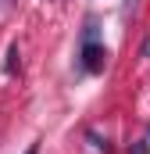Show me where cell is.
Returning a JSON list of instances; mask_svg holds the SVG:
<instances>
[{
	"label": "cell",
	"instance_id": "3",
	"mask_svg": "<svg viewBox=\"0 0 150 154\" xmlns=\"http://www.w3.org/2000/svg\"><path fill=\"white\" fill-rule=\"evenodd\" d=\"M136 4H140V0H125V14H132V11H136Z\"/></svg>",
	"mask_w": 150,
	"mask_h": 154
},
{
	"label": "cell",
	"instance_id": "6",
	"mask_svg": "<svg viewBox=\"0 0 150 154\" xmlns=\"http://www.w3.org/2000/svg\"><path fill=\"white\" fill-rule=\"evenodd\" d=\"M4 4H7V7H11V4H14V0H4Z\"/></svg>",
	"mask_w": 150,
	"mask_h": 154
},
{
	"label": "cell",
	"instance_id": "1",
	"mask_svg": "<svg viewBox=\"0 0 150 154\" xmlns=\"http://www.w3.org/2000/svg\"><path fill=\"white\" fill-rule=\"evenodd\" d=\"M104 65H107V50L97 39H82V68L97 75V72H104Z\"/></svg>",
	"mask_w": 150,
	"mask_h": 154
},
{
	"label": "cell",
	"instance_id": "4",
	"mask_svg": "<svg viewBox=\"0 0 150 154\" xmlns=\"http://www.w3.org/2000/svg\"><path fill=\"white\" fill-rule=\"evenodd\" d=\"M143 57H150V39H147V43H143Z\"/></svg>",
	"mask_w": 150,
	"mask_h": 154
},
{
	"label": "cell",
	"instance_id": "2",
	"mask_svg": "<svg viewBox=\"0 0 150 154\" xmlns=\"http://www.w3.org/2000/svg\"><path fill=\"white\" fill-rule=\"evenodd\" d=\"M7 57H11V61H7V72H14V68H18V43H11Z\"/></svg>",
	"mask_w": 150,
	"mask_h": 154
},
{
	"label": "cell",
	"instance_id": "5",
	"mask_svg": "<svg viewBox=\"0 0 150 154\" xmlns=\"http://www.w3.org/2000/svg\"><path fill=\"white\" fill-rule=\"evenodd\" d=\"M25 154H39V143H32V147H29V151H25Z\"/></svg>",
	"mask_w": 150,
	"mask_h": 154
}]
</instances>
